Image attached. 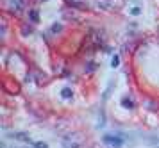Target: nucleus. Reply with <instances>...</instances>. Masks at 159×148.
Returning <instances> with one entry per match:
<instances>
[{
    "label": "nucleus",
    "instance_id": "6e6552de",
    "mask_svg": "<svg viewBox=\"0 0 159 148\" xmlns=\"http://www.w3.org/2000/svg\"><path fill=\"white\" fill-rule=\"evenodd\" d=\"M29 20L30 23H38L39 21V11L38 9H29Z\"/></svg>",
    "mask_w": 159,
    "mask_h": 148
},
{
    "label": "nucleus",
    "instance_id": "f257e3e1",
    "mask_svg": "<svg viewBox=\"0 0 159 148\" xmlns=\"http://www.w3.org/2000/svg\"><path fill=\"white\" fill-rule=\"evenodd\" d=\"M102 141L109 145L111 148H122L123 143H125V137H123L122 132H116V134H106L102 137Z\"/></svg>",
    "mask_w": 159,
    "mask_h": 148
},
{
    "label": "nucleus",
    "instance_id": "2eb2a0df",
    "mask_svg": "<svg viewBox=\"0 0 159 148\" xmlns=\"http://www.w3.org/2000/svg\"><path fill=\"white\" fill-rule=\"evenodd\" d=\"M139 13H141V9H139V7H132V9H130V14H134V16H138Z\"/></svg>",
    "mask_w": 159,
    "mask_h": 148
},
{
    "label": "nucleus",
    "instance_id": "4468645a",
    "mask_svg": "<svg viewBox=\"0 0 159 148\" xmlns=\"http://www.w3.org/2000/svg\"><path fill=\"white\" fill-rule=\"evenodd\" d=\"M32 148H48V145H47V143L38 141V143H32Z\"/></svg>",
    "mask_w": 159,
    "mask_h": 148
},
{
    "label": "nucleus",
    "instance_id": "0eeeda50",
    "mask_svg": "<svg viewBox=\"0 0 159 148\" xmlns=\"http://www.w3.org/2000/svg\"><path fill=\"white\" fill-rule=\"evenodd\" d=\"M61 98H65V100H70V98H73V89L72 87H63L61 89Z\"/></svg>",
    "mask_w": 159,
    "mask_h": 148
},
{
    "label": "nucleus",
    "instance_id": "1a4fd4ad",
    "mask_svg": "<svg viewBox=\"0 0 159 148\" xmlns=\"http://www.w3.org/2000/svg\"><path fill=\"white\" fill-rule=\"evenodd\" d=\"M34 32V27L32 25H29V23H22V34L23 36H30Z\"/></svg>",
    "mask_w": 159,
    "mask_h": 148
},
{
    "label": "nucleus",
    "instance_id": "9b49d317",
    "mask_svg": "<svg viewBox=\"0 0 159 148\" xmlns=\"http://www.w3.org/2000/svg\"><path fill=\"white\" fill-rule=\"evenodd\" d=\"M115 84H116L115 80H111V82H109V84H107V87H106V93H104V95H102V100H107L109 93L113 91V86H115Z\"/></svg>",
    "mask_w": 159,
    "mask_h": 148
},
{
    "label": "nucleus",
    "instance_id": "dca6fc26",
    "mask_svg": "<svg viewBox=\"0 0 159 148\" xmlns=\"http://www.w3.org/2000/svg\"><path fill=\"white\" fill-rule=\"evenodd\" d=\"M150 143H154V145H157V146H159V136H154V137H150Z\"/></svg>",
    "mask_w": 159,
    "mask_h": 148
},
{
    "label": "nucleus",
    "instance_id": "f03ea898",
    "mask_svg": "<svg viewBox=\"0 0 159 148\" xmlns=\"http://www.w3.org/2000/svg\"><path fill=\"white\" fill-rule=\"evenodd\" d=\"M63 146L65 148H82V139L77 137L75 134L63 136Z\"/></svg>",
    "mask_w": 159,
    "mask_h": 148
},
{
    "label": "nucleus",
    "instance_id": "20e7f679",
    "mask_svg": "<svg viewBox=\"0 0 159 148\" xmlns=\"http://www.w3.org/2000/svg\"><path fill=\"white\" fill-rule=\"evenodd\" d=\"M4 89L9 93H18V84H16L15 80H11L9 77L4 78Z\"/></svg>",
    "mask_w": 159,
    "mask_h": 148
},
{
    "label": "nucleus",
    "instance_id": "ddd939ff",
    "mask_svg": "<svg viewBox=\"0 0 159 148\" xmlns=\"http://www.w3.org/2000/svg\"><path fill=\"white\" fill-rule=\"evenodd\" d=\"M95 68H97V64L93 63V61H88L86 66H84V70L88 71V73H91V71H95Z\"/></svg>",
    "mask_w": 159,
    "mask_h": 148
},
{
    "label": "nucleus",
    "instance_id": "39448f33",
    "mask_svg": "<svg viewBox=\"0 0 159 148\" xmlns=\"http://www.w3.org/2000/svg\"><path fill=\"white\" fill-rule=\"evenodd\" d=\"M122 105L125 107V109H130V111H132V109L136 107V102H134V98H132V96H129V95H123V96H122Z\"/></svg>",
    "mask_w": 159,
    "mask_h": 148
},
{
    "label": "nucleus",
    "instance_id": "9d476101",
    "mask_svg": "<svg viewBox=\"0 0 159 148\" xmlns=\"http://www.w3.org/2000/svg\"><path fill=\"white\" fill-rule=\"evenodd\" d=\"M61 30H63V25H61V23H54V25L50 27V30H48V34L56 36L57 32H61Z\"/></svg>",
    "mask_w": 159,
    "mask_h": 148
},
{
    "label": "nucleus",
    "instance_id": "7ed1b4c3",
    "mask_svg": "<svg viewBox=\"0 0 159 148\" xmlns=\"http://www.w3.org/2000/svg\"><path fill=\"white\" fill-rule=\"evenodd\" d=\"M25 6H27L25 0H11V9H13V13L15 14L22 13L23 9H25Z\"/></svg>",
    "mask_w": 159,
    "mask_h": 148
},
{
    "label": "nucleus",
    "instance_id": "423d86ee",
    "mask_svg": "<svg viewBox=\"0 0 159 148\" xmlns=\"http://www.w3.org/2000/svg\"><path fill=\"white\" fill-rule=\"evenodd\" d=\"M11 137L13 139H18V141H23V143H30V136L27 132H13Z\"/></svg>",
    "mask_w": 159,
    "mask_h": 148
},
{
    "label": "nucleus",
    "instance_id": "f8f14e48",
    "mask_svg": "<svg viewBox=\"0 0 159 148\" xmlns=\"http://www.w3.org/2000/svg\"><path fill=\"white\" fill-rule=\"evenodd\" d=\"M118 66H120V56L113 54V57H111V68H118Z\"/></svg>",
    "mask_w": 159,
    "mask_h": 148
}]
</instances>
